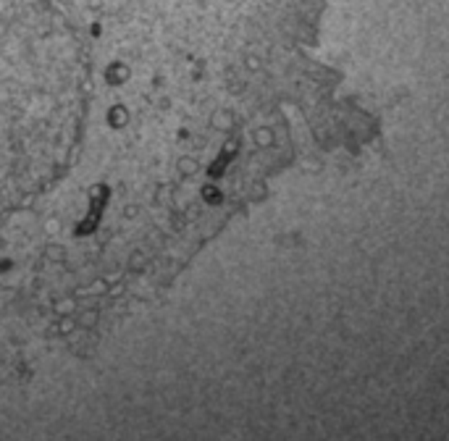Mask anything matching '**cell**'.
Segmentation results:
<instances>
[{"label":"cell","mask_w":449,"mask_h":441,"mask_svg":"<svg viewBox=\"0 0 449 441\" xmlns=\"http://www.w3.org/2000/svg\"><path fill=\"white\" fill-rule=\"evenodd\" d=\"M21 223H24V220H21ZM24 226H27V223H24ZM27 229H30V226H27ZM30 231H32V229H30ZM37 242H40V239H37ZM40 245H43V242H40ZM43 247H45V245H43ZM45 250H47V247H45ZM47 252H50V250H47ZM50 255H53V252H50ZM53 258H56V255H53ZM56 260H58V258H56ZM58 263H60V260H58ZM60 265H63V263H60ZM63 268H66V265H63ZM66 273H69V271H66ZM69 276H71V273H69ZM71 279H74V276H71ZM76 284H79V281H76ZM79 286H82V284H79ZM82 289H84V286H82ZM84 294H87V292H84Z\"/></svg>","instance_id":"6da1fadb"}]
</instances>
